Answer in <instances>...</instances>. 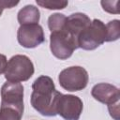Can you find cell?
I'll return each mask as SVG.
<instances>
[{"mask_svg":"<svg viewBox=\"0 0 120 120\" xmlns=\"http://www.w3.org/2000/svg\"><path fill=\"white\" fill-rule=\"evenodd\" d=\"M15 109L23 113V86L21 82H7L1 87V106Z\"/></svg>","mask_w":120,"mask_h":120,"instance_id":"obj_6","label":"cell"},{"mask_svg":"<svg viewBox=\"0 0 120 120\" xmlns=\"http://www.w3.org/2000/svg\"><path fill=\"white\" fill-rule=\"evenodd\" d=\"M22 114L23 113L15 109L0 107V120H21Z\"/></svg>","mask_w":120,"mask_h":120,"instance_id":"obj_15","label":"cell"},{"mask_svg":"<svg viewBox=\"0 0 120 120\" xmlns=\"http://www.w3.org/2000/svg\"><path fill=\"white\" fill-rule=\"evenodd\" d=\"M106 24L100 20L94 19L78 37V48L92 51L106 41Z\"/></svg>","mask_w":120,"mask_h":120,"instance_id":"obj_3","label":"cell"},{"mask_svg":"<svg viewBox=\"0 0 120 120\" xmlns=\"http://www.w3.org/2000/svg\"><path fill=\"white\" fill-rule=\"evenodd\" d=\"M90 18L81 12H76L70 14L68 17H67V22L65 25V30L67 33H68L78 43V37L80 33L86 28L91 23Z\"/></svg>","mask_w":120,"mask_h":120,"instance_id":"obj_10","label":"cell"},{"mask_svg":"<svg viewBox=\"0 0 120 120\" xmlns=\"http://www.w3.org/2000/svg\"><path fill=\"white\" fill-rule=\"evenodd\" d=\"M82 108V99L74 95L61 94L56 102V113L65 120H79Z\"/></svg>","mask_w":120,"mask_h":120,"instance_id":"obj_7","label":"cell"},{"mask_svg":"<svg viewBox=\"0 0 120 120\" xmlns=\"http://www.w3.org/2000/svg\"><path fill=\"white\" fill-rule=\"evenodd\" d=\"M7 64H8V60H7L6 55L0 53V75L5 72Z\"/></svg>","mask_w":120,"mask_h":120,"instance_id":"obj_19","label":"cell"},{"mask_svg":"<svg viewBox=\"0 0 120 120\" xmlns=\"http://www.w3.org/2000/svg\"><path fill=\"white\" fill-rule=\"evenodd\" d=\"M88 73L85 68L80 66H72L63 69L59 76L58 81L62 88L69 92L81 91L87 86Z\"/></svg>","mask_w":120,"mask_h":120,"instance_id":"obj_4","label":"cell"},{"mask_svg":"<svg viewBox=\"0 0 120 120\" xmlns=\"http://www.w3.org/2000/svg\"><path fill=\"white\" fill-rule=\"evenodd\" d=\"M32 107L43 116H55L56 102L62 93L55 89L53 81L49 76H39L32 84Z\"/></svg>","mask_w":120,"mask_h":120,"instance_id":"obj_1","label":"cell"},{"mask_svg":"<svg viewBox=\"0 0 120 120\" xmlns=\"http://www.w3.org/2000/svg\"><path fill=\"white\" fill-rule=\"evenodd\" d=\"M17 19L20 25L36 24L40 19L39 9L34 5H26L19 10Z\"/></svg>","mask_w":120,"mask_h":120,"instance_id":"obj_11","label":"cell"},{"mask_svg":"<svg viewBox=\"0 0 120 120\" xmlns=\"http://www.w3.org/2000/svg\"><path fill=\"white\" fill-rule=\"evenodd\" d=\"M50 49L56 58L66 60L72 55L76 49H78V43L68 33L66 32L65 29H63L56 32H51Z\"/></svg>","mask_w":120,"mask_h":120,"instance_id":"obj_5","label":"cell"},{"mask_svg":"<svg viewBox=\"0 0 120 120\" xmlns=\"http://www.w3.org/2000/svg\"><path fill=\"white\" fill-rule=\"evenodd\" d=\"M103 9L106 12L109 13H114V14H118V4L119 2L116 1H101L100 2Z\"/></svg>","mask_w":120,"mask_h":120,"instance_id":"obj_16","label":"cell"},{"mask_svg":"<svg viewBox=\"0 0 120 120\" xmlns=\"http://www.w3.org/2000/svg\"><path fill=\"white\" fill-rule=\"evenodd\" d=\"M106 41H115L120 37V22L119 20L110 21L106 24Z\"/></svg>","mask_w":120,"mask_h":120,"instance_id":"obj_13","label":"cell"},{"mask_svg":"<svg viewBox=\"0 0 120 120\" xmlns=\"http://www.w3.org/2000/svg\"><path fill=\"white\" fill-rule=\"evenodd\" d=\"M17 39L20 45L24 48H36L45 40L43 28L38 23L21 25L17 32Z\"/></svg>","mask_w":120,"mask_h":120,"instance_id":"obj_8","label":"cell"},{"mask_svg":"<svg viewBox=\"0 0 120 120\" xmlns=\"http://www.w3.org/2000/svg\"><path fill=\"white\" fill-rule=\"evenodd\" d=\"M38 6L47 9H63L68 6V1L63 0H37Z\"/></svg>","mask_w":120,"mask_h":120,"instance_id":"obj_14","label":"cell"},{"mask_svg":"<svg viewBox=\"0 0 120 120\" xmlns=\"http://www.w3.org/2000/svg\"><path fill=\"white\" fill-rule=\"evenodd\" d=\"M91 95L96 100L106 105L115 104L119 102L120 98L119 89L107 82H100L94 85L91 90Z\"/></svg>","mask_w":120,"mask_h":120,"instance_id":"obj_9","label":"cell"},{"mask_svg":"<svg viewBox=\"0 0 120 120\" xmlns=\"http://www.w3.org/2000/svg\"><path fill=\"white\" fill-rule=\"evenodd\" d=\"M108 110L111 116L114 120H119V102L112 105H108Z\"/></svg>","mask_w":120,"mask_h":120,"instance_id":"obj_17","label":"cell"},{"mask_svg":"<svg viewBox=\"0 0 120 120\" xmlns=\"http://www.w3.org/2000/svg\"><path fill=\"white\" fill-rule=\"evenodd\" d=\"M67 16L62 13H53L48 18V27L51 32H56L65 28Z\"/></svg>","mask_w":120,"mask_h":120,"instance_id":"obj_12","label":"cell"},{"mask_svg":"<svg viewBox=\"0 0 120 120\" xmlns=\"http://www.w3.org/2000/svg\"><path fill=\"white\" fill-rule=\"evenodd\" d=\"M34 72V65L30 58L23 54H16L8 60L4 74L7 82H21L28 81Z\"/></svg>","mask_w":120,"mask_h":120,"instance_id":"obj_2","label":"cell"},{"mask_svg":"<svg viewBox=\"0 0 120 120\" xmlns=\"http://www.w3.org/2000/svg\"><path fill=\"white\" fill-rule=\"evenodd\" d=\"M19 4V1H8V0H0V16L5 8H11Z\"/></svg>","mask_w":120,"mask_h":120,"instance_id":"obj_18","label":"cell"}]
</instances>
